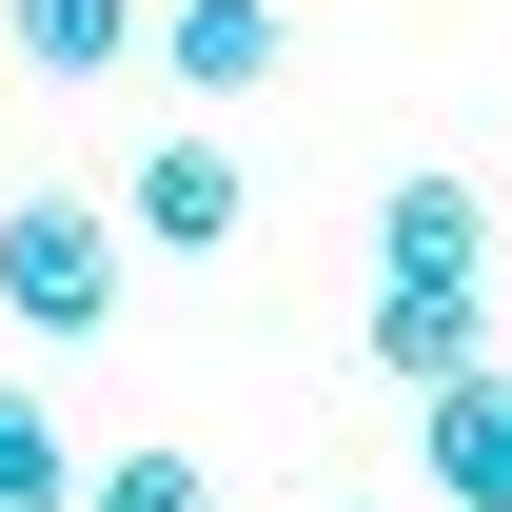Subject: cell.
<instances>
[{"mask_svg": "<svg viewBox=\"0 0 512 512\" xmlns=\"http://www.w3.org/2000/svg\"><path fill=\"white\" fill-rule=\"evenodd\" d=\"M119 256H138V217H99V197H0V316L60 335V355H99Z\"/></svg>", "mask_w": 512, "mask_h": 512, "instance_id": "6da1fadb", "label": "cell"}, {"mask_svg": "<svg viewBox=\"0 0 512 512\" xmlns=\"http://www.w3.org/2000/svg\"><path fill=\"white\" fill-rule=\"evenodd\" d=\"M119 217H138V256H237V217H256V158H237L217 119H178V138H138Z\"/></svg>", "mask_w": 512, "mask_h": 512, "instance_id": "7a4b0ae2", "label": "cell"}, {"mask_svg": "<svg viewBox=\"0 0 512 512\" xmlns=\"http://www.w3.org/2000/svg\"><path fill=\"white\" fill-rule=\"evenodd\" d=\"M355 355H375L394 394H453V375H493V316H473V276H375Z\"/></svg>", "mask_w": 512, "mask_h": 512, "instance_id": "3957f363", "label": "cell"}, {"mask_svg": "<svg viewBox=\"0 0 512 512\" xmlns=\"http://www.w3.org/2000/svg\"><path fill=\"white\" fill-rule=\"evenodd\" d=\"M276 60H296L276 0H158V79H178L197 119H217V99H276Z\"/></svg>", "mask_w": 512, "mask_h": 512, "instance_id": "277c9868", "label": "cell"}, {"mask_svg": "<svg viewBox=\"0 0 512 512\" xmlns=\"http://www.w3.org/2000/svg\"><path fill=\"white\" fill-rule=\"evenodd\" d=\"M473 256H493V178L414 158V178L375 197V276H473Z\"/></svg>", "mask_w": 512, "mask_h": 512, "instance_id": "5b68a950", "label": "cell"}, {"mask_svg": "<svg viewBox=\"0 0 512 512\" xmlns=\"http://www.w3.org/2000/svg\"><path fill=\"white\" fill-rule=\"evenodd\" d=\"M414 453H434V493H453V512H512V375L414 394Z\"/></svg>", "mask_w": 512, "mask_h": 512, "instance_id": "8992f818", "label": "cell"}, {"mask_svg": "<svg viewBox=\"0 0 512 512\" xmlns=\"http://www.w3.org/2000/svg\"><path fill=\"white\" fill-rule=\"evenodd\" d=\"M0 40L40 79H119V60H158V0H0Z\"/></svg>", "mask_w": 512, "mask_h": 512, "instance_id": "52a82bcc", "label": "cell"}, {"mask_svg": "<svg viewBox=\"0 0 512 512\" xmlns=\"http://www.w3.org/2000/svg\"><path fill=\"white\" fill-rule=\"evenodd\" d=\"M79 493H99V473H79V434L0 375V512H79Z\"/></svg>", "mask_w": 512, "mask_h": 512, "instance_id": "ba28073f", "label": "cell"}, {"mask_svg": "<svg viewBox=\"0 0 512 512\" xmlns=\"http://www.w3.org/2000/svg\"><path fill=\"white\" fill-rule=\"evenodd\" d=\"M79 512H217V473H197L178 434H138V453H99V493Z\"/></svg>", "mask_w": 512, "mask_h": 512, "instance_id": "9c48e42d", "label": "cell"}]
</instances>
